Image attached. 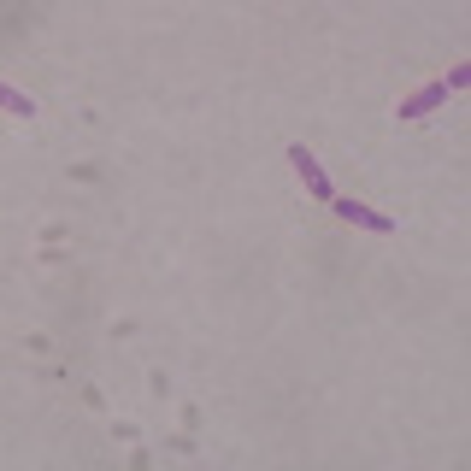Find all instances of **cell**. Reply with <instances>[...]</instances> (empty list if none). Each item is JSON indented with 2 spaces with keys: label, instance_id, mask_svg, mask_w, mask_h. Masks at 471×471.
Instances as JSON below:
<instances>
[{
  "label": "cell",
  "instance_id": "1",
  "mask_svg": "<svg viewBox=\"0 0 471 471\" xmlns=\"http://www.w3.org/2000/svg\"><path fill=\"white\" fill-rule=\"evenodd\" d=\"M289 159H295V171H300V177L312 183V195H324V200H330V177H324V171H318V165H312V154H307V147H295Z\"/></svg>",
  "mask_w": 471,
  "mask_h": 471
},
{
  "label": "cell",
  "instance_id": "2",
  "mask_svg": "<svg viewBox=\"0 0 471 471\" xmlns=\"http://www.w3.org/2000/svg\"><path fill=\"white\" fill-rule=\"evenodd\" d=\"M342 218H353V224H372V230H389V218L383 212H372V207H353V200H342V207H336Z\"/></svg>",
  "mask_w": 471,
  "mask_h": 471
}]
</instances>
